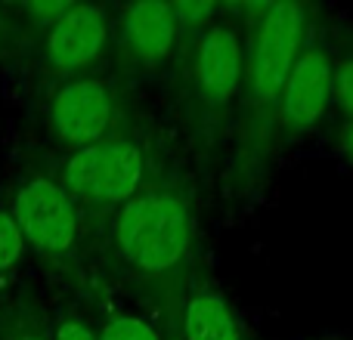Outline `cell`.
<instances>
[{
  "instance_id": "4fadbf2b",
  "label": "cell",
  "mask_w": 353,
  "mask_h": 340,
  "mask_svg": "<svg viewBox=\"0 0 353 340\" xmlns=\"http://www.w3.org/2000/svg\"><path fill=\"white\" fill-rule=\"evenodd\" d=\"M332 81L338 111L344 121H353V34H344L332 50Z\"/></svg>"
},
{
  "instance_id": "7c38bea8",
  "label": "cell",
  "mask_w": 353,
  "mask_h": 340,
  "mask_svg": "<svg viewBox=\"0 0 353 340\" xmlns=\"http://www.w3.org/2000/svg\"><path fill=\"white\" fill-rule=\"evenodd\" d=\"M97 334L99 340H168L165 331H159L149 319L124 310H105Z\"/></svg>"
},
{
  "instance_id": "9a60e30c",
  "label": "cell",
  "mask_w": 353,
  "mask_h": 340,
  "mask_svg": "<svg viewBox=\"0 0 353 340\" xmlns=\"http://www.w3.org/2000/svg\"><path fill=\"white\" fill-rule=\"evenodd\" d=\"M50 328H53V340H99L97 328L81 312H72V310L56 312Z\"/></svg>"
},
{
  "instance_id": "e0dca14e",
  "label": "cell",
  "mask_w": 353,
  "mask_h": 340,
  "mask_svg": "<svg viewBox=\"0 0 353 340\" xmlns=\"http://www.w3.org/2000/svg\"><path fill=\"white\" fill-rule=\"evenodd\" d=\"M335 149L350 161L353 167V121H341L335 130Z\"/></svg>"
},
{
  "instance_id": "8fae6325",
  "label": "cell",
  "mask_w": 353,
  "mask_h": 340,
  "mask_svg": "<svg viewBox=\"0 0 353 340\" xmlns=\"http://www.w3.org/2000/svg\"><path fill=\"white\" fill-rule=\"evenodd\" d=\"M0 340H53V328L31 300H12L0 306Z\"/></svg>"
},
{
  "instance_id": "3957f363",
  "label": "cell",
  "mask_w": 353,
  "mask_h": 340,
  "mask_svg": "<svg viewBox=\"0 0 353 340\" xmlns=\"http://www.w3.org/2000/svg\"><path fill=\"white\" fill-rule=\"evenodd\" d=\"M174 65L180 121L195 152L211 158L232 130L245 72V34L232 6H220L211 22L183 31Z\"/></svg>"
},
{
  "instance_id": "8992f818",
  "label": "cell",
  "mask_w": 353,
  "mask_h": 340,
  "mask_svg": "<svg viewBox=\"0 0 353 340\" xmlns=\"http://www.w3.org/2000/svg\"><path fill=\"white\" fill-rule=\"evenodd\" d=\"M332 37L310 16L304 43L292 62V72L282 87L279 111H276V155L285 146L304 140L335 105V81H332Z\"/></svg>"
},
{
  "instance_id": "5bb4252c",
  "label": "cell",
  "mask_w": 353,
  "mask_h": 340,
  "mask_svg": "<svg viewBox=\"0 0 353 340\" xmlns=\"http://www.w3.org/2000/svg\"><path fill=\"white\" fill-rule=\"evenodd\" d=\"M25 251L28 248H25V238H22V229H19L16 217L10 213L6 204H0V279L16 273Z\"/></svg>"
},
{
  "instance_id": "ba28073f",
  "label": "cell",
  "mask_w": 353,
  "mask_h": 340,
  "mask_svg": "<svg viewBox=\"0 0 353 340\" xmlns=\"http://www.w3.org/2000/svg\"><path fill=\"white\" fill-rule=\"evenodd\" d=\"M112 47V19L105 6L97 3H72L41 37L31 53L37 59L43 78L56 84L68 78L90 74L93 65Z\"/></svg>"
},
{
  "instance_id": "ac0fdd59",
  "label": "cell",
  "mask_w": 353,
  "mask_h": 340,
  "mask_svg": "<svg viewBox=\"0 0 353 340\" xmlns=\"http://www.w3.org/2000/svg\"><path fill=\"white\" fill-rule=\"evenodd\" d=\"M319 340H341V337H319Z\"/></svg>"
},
{
  "instance_id": "7a4b0ae2",
  "label": "cell",
  "mask_w": 353,
  "mask_h": 340,
  "mask_svg": "<svg viewBox=\"0 0 353 340\" xmlns=\"http://www.w3.org/2000/svg\"><path fill=\"white\" fill-rule=\"evenodd\" d=\"M245 34V72L230 130V195L251 198L276 158V111L313 10L304 3L236 6Z\"/></svg>"
},
{
  "instance_id": "2e32d148",
  "label": "cell",
  "mask_w": 353,
  "mask_h": 340,
  "mask_svg": "<svg viewBox=\"0 0 353 340\" xmlns=\"http://www.w3.org/2000/svg\"><path fill=\"white\" fill-rule=\"evenodd\" d=\"M22 47H28V41H25V34L19 31L10 6L0 3V59H12Z\"/></svg>"
},
{
  "instance_id": "30bf717a",
  "label": "cell",
  "mask_w": 353,
  "mask_h": 340,
  "mask_svg": "<svg viewBox=\"0 0 353 340\" xmlns=\"http://www.w3.org/2000/svg\"><path fill=\"white\" fill-rule=\"evenodd\" d=\"M168 340H251L245 322L230 306L220 288L201 275L176 310L171 328L165 331Z\"/></svg>"
},
{
  "instance_id": "9c48e42d",
  "label": "cell",
  "mask_w": 353,
  "mask_h": 340,
  "mask_svg": "<svg viewBox=\"0 0 353 340\" xmlns=\"http://www.w3.org/2000/svg\"><path fill=\"white\" fill-rule=\"evenodd\" d=\"M180 22L174 3H134L121 6L112 22L115 62L124 74H155L174 62L180 47Z\"/></svg>"
},
{
  "instance_id": "52a82bcc",
  "label": "cell",
  "mask_w": 353,
  "mask_h": 340,
  "mask_svg": "<svg viewBox=\"0 0 353 340\" xmlns=\"http://www.w3.org/2000/svg\"><path fill=\"white\" fill-rule=\"evenodd\" d=\"M124 99L112 78L81 74L59 81L47 99V127L68 152L93 146L124 127Z\"/></svg>"
},
{
  "instance_id": "5b68a950",
  "label": "cell",
  "mask_w": 353,
  "mask_h": 340,
  "mask_svg": "<svg viewBox=\"0 0 353 340\" xmlns=\"http://www.w3.org/2000/svg\"><path fill=\"white\" fill-rule=\"evenodd\" d=\"M149 158L143 142L121 127L118 134L74 149L62 158L56 180L62 182L78 211L90 213H115L124 201H130L149 182Z\"/></svg>"
},
{
  "instance_id": "277c9868",
  "label": "cell",
  "mask_w": 353,
  "mask_h": 340,
  "mask_svg": "<svg viewBox=\"0 0 353 340\" xmlns=\"http://www.w3.org/2000/svg\"><path fill=\"white\" fill-rule=\"evenodd\" d=\"M10 213L22 229L25 248L68 281H81V211L53 170L28 167L10 195Z\"/></svg>"
},
{
  "instance_id": "6da1fadb",
  "label": "cell",
  "mask_w": 353,
  "mask_h": 340,
  "mask_svg": "<svg viewBox=\"0 0 353 340\" xmlns=\"http://www.w3.org/2000/svg\"><path fill=\"white\" fill-rule=\"evenodd\" d=\"M109 273L171 328L176 310L201 279L199 229L186 186L152 173L149 182L105 217L103 242Z\"/></svg>"
}]
</instances>
